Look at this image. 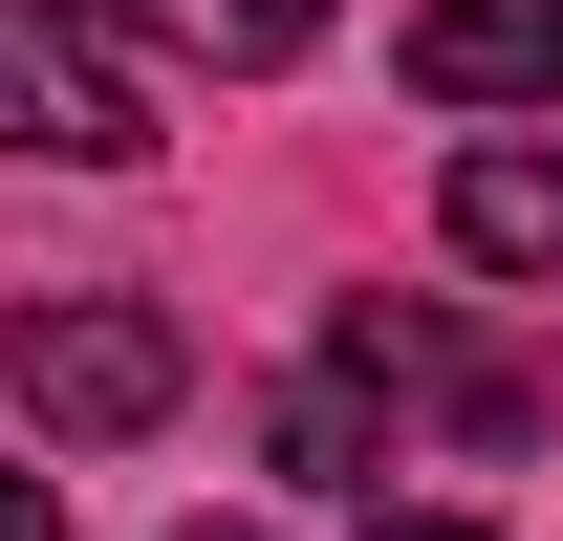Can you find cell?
Listing matches in <instances>:
<instances>
[{
  "label": "cell",
  "instance_id": "1",
  "mask_svg": "<svg viewBox=\"0 0 563 541\" xmlns=\"http://www.w3.org/2000/svg\"><path fill=\"white\" fill-rule=\"evenodd\" d=\"M0 152H44V174H152V87L109 66V22L87 0H0Z\"/></svg>",
  "mask_w": 563,
  "mask_h": 541
},
{
  "label": "cell",
  "instance_id": "2",
  "mask_svg": "<svg viewBox=\"0 0 563 541\" xmlns=\"http://www.w3.org/2000/svg\"><path fill=\"white\" fill-rule=\"evenodd\" d=\"M0 368H22V411H44V433H152V411L196 390V346L152 325L131 281H66V303H22V325H0Z\"/></svg>",
  "mask_w": 563,
  "mask_h": 541
},
{
  "label": "cell",
  "instance_id": "3",
  "mask_svg": "<svg viewBox=\"0 0 563 541\" xmlns=\"http://www.w3.org/2000/svg\"><path fill=\"white\" fill-rule=\"evenodd\" d=\"M433 217H455V261H477V281H563V152H542V131H477Z\"/></svg>",
  "mask_w": 563,
  "mask_h": 541
},
{
  "label": "cell",
  "instance_id": "4",
  "mask_svg": "<svg viewBox=\"0 0 563 541\" xmlns=\"http://www.w3.org/2000/svg\"><path fill=\"white\" fill-rule=\"evenodd\" d=\"M412 87H433V109H520V87H563V0H412Z\"/></svg>",
  "mask_w": 563,
  "mask_h": 541
},
{
  "label": "cell",
  "instance_id": "5",
  "mask_svg": "<svg viewBox=\"0 0 563 541\" xmlns=\"http://www.w3.org/2000/svg\"><path fill=\"white\" fill-rule=\"evenodd\" d=\"M87 22H152V44H196V66H303V44H325V0H87Z\"/></svg>",
  "mask_w": 563,
  "mask_h": 541
},
{
  "label": "cell",
  "instance_id": "6",
  "mask_svg": "<svg viewBox=\"0 0 563 541\" xmlns=\"http://www.w3.org/2000/svg\"><path fill=\"white\" fill-rule=\"evenodd\" d=\"M261 455H282V476H368V390H347V368H303V390L261 411Z\"/></svg>",
  "mask_w": 563,
  "mask_h": 541
},
{
  "label": "cell",
  "instance_id": "7",
  "mask_svg": "<svg viewBox=\"0 0 563 541\" xmlns=\"http://www.w3.org/2000/svg\"><path fill=\"white\" fill-rule=\"evenodd\" d=\"M0 541H66V476H22V455H0Z\"/></svg>",
  "mask_w": 563,
  "mask_h": 541
},
{
  "label": "cell",
  "instance_id": "8",
  "mask_svg": "<svg viewBox=\"0 0 563 541\" xmlns=\"http://www.w3.org/2000/svg\"><path fill=\"white\" fill-rule=\"evenodd\" d=\"M368 541H498V520H368Z\"/></svg>",
  "mask_w": 563,
  "mask_h": 541
},
{
  "label": "cell",
  "instance_id": "9",
  "mask_svg": "<svg viewBox=\"0 0 563 541\" xmlns=\"http://www.w3.org/2000/svg\"><path fill=\"white\" fill-rule=\"evenodd\" d=\"M174 541H282V520H174Z\"/></svg>",
  "mask_w": 563,
  "mask_h": 541
}]
</instances>
